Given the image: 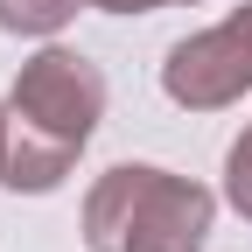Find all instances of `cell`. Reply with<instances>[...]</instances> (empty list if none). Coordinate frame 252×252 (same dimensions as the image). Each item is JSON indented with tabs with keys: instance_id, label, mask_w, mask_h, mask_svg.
I'll list each match as a JSON object with an SVG mask.
<instances>
[{
	"instance_id": "1",
	"label": "cell",
	"mask_w": 252,
	"mask_h": 252,
	"mask_svg": "<svg viewBox=\"0 0 252 252\" xmlns=\"http://www.w3.org/2000/svg\"><path fill=\"white\" fill-rule=\"evenodd\" d=\"M105 119V77L77 49H42L14 70L7 91V182L14 196H49L77 168L84 140Z\"/></svg>"
},
{
	"instance_id": "2",
	"label": "cell",
	"mask_w": 252,
	"mask_h": 252,
	"mask_svg": "<svg viewBox=\"0 0 252 252\" xmlns=\"http://www.w3.org/2000/svg\"><path fill=\"white\" fill-rule=\"evenodd\" d=\"M217 196L189 175L119 161L84 189V245L91 252H203Z\"/></svg>"
},
{
	"instance_id": "3",
	"label": "cell",
	"mask_w": 252,
	"mask_h": 252,
	"mask_svg": "<svg viewBox=\"0 0 252 252\" xmlns=\"http://www.w3.org/2000/svg\"><path fill=\"white\" fill-rule=\"evenodd\" d=\"M161 91L182 112H224L252 91V0L231 7L217 28L182 35L161 63Z\"/></svg>"
},
{
	"instance_id": "4",
	"label": "cell",
	"mask_w": 252,
	"mask_h": 252,
	"mask_svg": "<svg viewBox=\"0 0 252 252\" xmlns=\"http://www.w3.org/2000/svg\"><path fill=\"white\" fill-rule=\"evenodd\" d=\"M84 0H0V28L7 35H56V28H70V14Z\"/></svg>"
},
{
	"instance_id": "5",
	"label": "cell",
	"mask_w": 252,
	"mask_h": 252,
	"mask_svg": "<svg viewBox=\"0 0 252 252\" xmlns=\"http://www.w3.org/2000/svg\"><path fill=\"white\" fill-rule=\"evenodd\" d=\"M224 196H231V210L252 224V119H245V133H238L231 154H224Z\"/></svg>"
},
{
	"instance_id": "6",
	"label": "cell",
	"mask_w": 252,
	"mask_h": 252,
	"mask_svg": "<svg viewBox=\"0 0 252 252\" xmlns=\"http://www.w3.org/2000/svg\"><path fill=\"white\" fill-rule=\"evenodd\" d=\"M84 7H105V14H154L161 0H84Z\"/></svg>"
},
{
	"instance_id": "7",
	"label": "cell",
	"mask_w": 252,
	"mask_h": 252,
	"mask_svg": "<svg viewBox=\"0 0 252 252\" xmlns=\"http://www.w3.org/2000/svg\"><path fill=\"white\" fill-rule=\"evenodd\" d=\"M0 175H7V112H0Z\"/></svg>"
},
{
	"instance_id": "8",
	"label": "cell",
	"mask_w": 252,
	"mask_h": 252,
	"mask_svg": "<svg viewBox=\"0 0 252 252\" xmlns=\"http://www.w3.org/2000/svg\"><path fill=\"white\" fill-rule=\"evenodd\" d=\"M182 7H196V0H182Z\"/></svg>"
}]
</instances>
